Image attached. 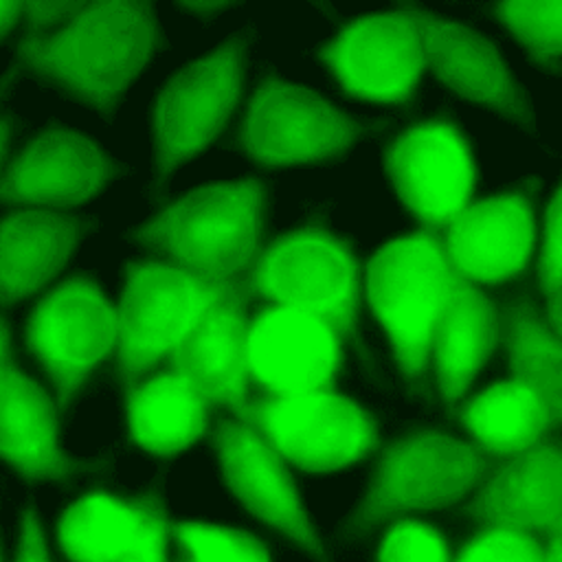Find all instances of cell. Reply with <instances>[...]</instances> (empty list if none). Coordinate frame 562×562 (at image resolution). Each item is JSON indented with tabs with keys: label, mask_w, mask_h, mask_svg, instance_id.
<instances>
[{
	"label": "cell",
	"mask_w": 562,
	"mask_h": 562,
	"mask_svg": "<svg viewBox=\"0 0 562 562\" xmlns=\"http://www.w3.org/2000/svg\"><path fill=\"white\" fill-rule=\"evenodd\" d=\"M143 237L167 252V261L224 288L250 305L248 290L261 244V184H206L165 209Z\"/></svg>",
	"instance_id": "6da1fadb"
},
{
	"label": "cell",
	"mask_w": 562,
	"mask_h": 562,
	"mask_svg": "<svg viewBox=\"0 0 562 562\" xmlns=\"http://www.w3.org/2000/svg\"><path fill=\"white\" fill-rule=\"evenodd\" d=\"M454 279L441 239L422 231L391 239L364 263L362 296L408 378L430 369L432 325Z\"/></svg>",
	"instance_id": "7a4b0ae2"
},
{
	"label": "cell",
	"mask_w": 562,
	"mask_h": 562,
	"mask_svg": "<svg viewBox=\"0 0 562 562\" xmlns=\"http://www.w3.org/2000/svg\"><path fill=\"white\" fill-rule=\"evenodd\" d=\"M154 26L134 0L90 2L70 13L68 26L33 37L22 50L35 68L105 105L145 66Z\"/></svg>",
	"instance_id": "3957f363"
},
{
	"label": "cell",
	"mask_w": 562,
	"mask_h": 562,
	"mask_svg": "<svg viewBox=\"0 0 562 562\" xmlns=\"http://www.w3.org/2000/svg\"><path fill=\"white\" fill-rule=\"evenodd\" d=\"M364 266L347 241L321 226L299 228L268 244L250 279V303H277L312 314L342 340L353 338Z\"/></svg>",
	"instance_id": "277c9868"
},
{
	"label": "cell",
	"mask_w": 562,
	"mask_h": 562,
	"mask_svg": "<svg viewBox=\"0 0 562 562\" xmlns=\"http://www.w3.org/2000/svg\"><path fill=\"white\" fill-rule=\"evenodd\" d=\"M233 415L255 424L285 463L307 472L351 465L378 448L375 419L336 389L274 395L250 382Z\"/></svg>",
	"instance_id": "5b68a950"
},
{
	"label": "cell",
	"mask_w": 562,
	"mask_h": 562,
	"mask_svg": "<svg viewBox=\"0 0 562 562\" xmlns=\"http://www.w3.org/2000/svg\"><path fill=\"white\" fill-rule=\"evenodd\" d=\"M224 292L169 261L127 263V283L119 303L116 364L121 378L171 358L206 307Z\"/></svg>",
	"instance_id": "8992f818"
},
{
	"label": "cell",
	"mask_w": 562,
	"mask_h": 562,
	"mask_svg": "<svg viewBox=\"0 0 562 562\" xmlns=\"http://www.w3.org/2000/svg\"><path fill=\"white\" fill-rule=\"evenodd\" d=\"M119 305L88 279L72 277L33 307L26 345L42 362L64 406L103 360L116 353Z\"/></svg>",
	"instance_id": "52a82bcc"
},
{
	"label": "cell",
	"mask_w": 562,
	"mask_h": 562,
	"mask_svg": "<svg viewBox=\"0 0 562 562\" xmlns=\"http://www.w3.org/2000/svg\"><path fill=\"white\" fill-rule=\"evenodd\" d=\"M501 461L479 452L470 441L426 430L389 446L364 503V518H404L459 501L494 472Z\"/></svg>",
	"instance_id": "ba28073f"
},
{
	"label": "cell",
	"mask_w": 562,
	"mask_h": 562,
	"mask_svg": "<svg viewBox=\"0 0 562 562\" xmlns=\"http://www.w3.org/2000/svg\"><path fill=\"white\" fill-rule=\"evenodd\" d=\"M391 180L422 233L439 237L476 191V165L465 136L450 121L408 127L386 154Z\"/></svg>",
	"instance_id": "9c48e42d"
},
{
	"label": "cell",
	"mask_w": 562,
	"mask_h": 562,
	"mask_svg": "<svg viewBox=\"0 0 562 562\" xmlns=\"http://www.w3.org/2000/svg\"><path fill=\"white\" fill-rule=\"evenodd\" d=\"M342 340L321 318L277 303L248 312L250 382L274 395L336 389Z\"/></svg>",
	"instance_id": "30bf717a"
},
{
	"label": "cell",
	"mask_w": 562,
	"mask_h": 562,
	"mask_svg": "<svg viewBox=\"0 0 562 562\" xmlns=\"http://www.w3.org/2000/svg\"><path fill=\"white\" fill-rule=\"evenodd\" d=\"M321 57L347 94L373 103L411 99L428 68L417 13L353 20L323 48Z\"/></svg>",
	"instance_id": "8fae6325"
},
{
	"label": "cell",
	"mask_w": 562,
	"mask_h": 562,
	"mask_svg": "<svg viewBox=\"0 0 562 562\" xmlns=\"http://www.w3.org/2000/svg\"><path fill=\"white\" fill-rule=\"evenodd\" d=\"M173 520L156 496L88 492L57 520V547L70 562H171Z\"/></svg>",
	"instance_id": "7c38bea8"
},
{
	"label": "cell",
	"mask_w": 562,
	"mask_h": 562,
	"mask_svg": "<svg viewBox=\"0 0 562 562\" xmlns=\"http://www.w3.org/2000/svg\"><path fill=\"white\" fill-rule=\"evenodd\" d=\"M353 125L314 92L263 83L248 103L241 140L250 156L266 165L323 160L351 143Z\"/></svg>",
	"instance_id": "4fadbf2b"
},
{
	"label": "cell",
	"mask_w": 562,
	"mask_h": 562,
	"mask_svg": "<svg viewBox=\"0 0 562 562\" xmlns=\"http://www.w3.org/2000/svg\"><path fill=\"white\" fill-rule=\"evenodd\" d=\"M531 202L520 193L472 200L441 231L446 257L457 279L501 285L522 274L536 248Z\"/></svg>",
	"instance_id": "5bb4252c"
},
{
	"label": "cell",
	"mask_w": 562,
	"mask_h": 562,
	"mask_svg": "<svg viewBox=\"0 0 562 562\" xmlns=\"http://www.w3.org/2000/svg\"><path fill=\"white\" fill-rule=\"evenodd\" d=\"M213 441L222 459L224 479L248 512L307 549H316V536L303 512L296 485L285 461L263 432L246 419L231 417L217 422Z\"/></svg>",
	"instance_id": "9a60e30c"
},
{
	"label": "cell",
	"mask_w": 562,
	"mask_h": 562,
	"mask_svg": "<svg viewBox=\"0 0 562 562\" xmlns=\"http://www.w3.org/2000/svg\"><path fill=\"white\" fill-rule=\"evenodd\" d=\"M239 99V64L226 46L178 75L156 105L160 165L171 169L206 147Z\"/></svg>",
	"instance_id": "2e32d148"
},
{
	"label": "cell",
	"mask_w": 562,
	"mask_h": 562,
	"mask_svg": "<svg viewBox=\"0 0 562 562\" xmlns=\"http://www.w3.org/2000/svg\"><path fill=\"white\" fill-rule=\"evenodd\" d=\"M468 512L479 527H514L547 540L562 522V446L544 439L501 461Z\"/></svg>",
	"instance_id": "e0dca14e"
},
{
	"label": "cell",
	"mask_w": 562,
	"mask_h": 562,
	"mask_svg": "<svg viewBox=\"0 0 562 562\" xmlns=\"http://www.w3.org/2000/svg\"><path fill=\"white\" fill-rule=\"evenodd\" d=\"M248 312L246 303L222 294L171 353L178 373L215 411L226 408L235 413L250 391Z\"/></svg>",
	"instance_id": "ac0fdd59"
},
{
	"label": "cell",
	"mask_w": 562,
	"mask_h": 562,
	"mask_svg": "<svg viewBox=\"0 0 562 562\" xmlns=\"http://www.w3.org/2000/svg\"><path fill=\"white\" fill-rule=\"evenodd\" d=\"M130 439L143 450L171 457L211 432L215 406L182 378L171 358L123 378Z\"/></svg>",
	"instance_id": "d6986e66"
},
{
	"label": "cell",
	"mask_w": 562,
	"mask_h": 562,
	"mask_svg": "<svg viewBox=\"0 0 562 562\" xmlns=\"http://www.w3.org/2000/svg\"><path fill=\"white\" fill-rule=\"evenodd\" d=\"M108 162L79 134L50 132L33 140L0 180V198L22 204L70 206L97 193Z\"/></svg>",
	"instance_id": "ffe728a7"
},
{
	"label": "cell",
	"mask_w": 562,
	"mask_h": 562,
	"mask_svg": "<svg viewBox=\"0 0 562 562\" xmlns=\"http://www.w3.org/2000/svg\"><path fill=\"white\" fill-rule=\"evenodd\" d=\"M0 457L26 479H61L68 472V459L57 446V404L13 364L2 318Z\"/></svg>",
	"instance_id": "44dd1931"
},
{
	"label": "cell",
	"mask_w": 562,
	"mask_h": 562,
	"mask_svg": "<svg viewBox=\"0 0 562 562\" xmlns=\"http://www.w3.org/2000/svg\"><path fill=\"white\" fill-rule=\"evenodd\" d=\"M501 340V314L481 288L454 279L430 334V367L443 402H459Z\"/></svg>",
	"instance_id": "7402d4cb"
},
{
	"label": "cell",
	"mask_w": 562,
	"mask_h": 562,
	"mask_svg": "<svg viewBox=\"0 0 562 562\" xmlns=\"http://www.w3.org/2000/svg\"><path fill=\"white\" fill-rule=\"evenodd\" d=\"M459 419L470 443L494 461L536 448L555 428L542 395L516 375L468 397L459 406Z\"/></svg>",
	"instance_id": "603a6c76"
},
{
	"label": "cell",
	"mask_w": 562,
	"mask_h": 562,
	"mask_svg": "<svg viewBox=\"0 0 562 562\" xmlns=\"http://www.w3.org/2000/svg\"><path fill=\"white\" fill-rule=\"evenodd\" d=\"M75 228L50 211H15L0 222V301L37 292L66 263Z\"/></svg>",
	"instance_id": "cb8c5ba5"
},
{
	"label": "cell",
	"mask_w": 562,
	"mask_h": 562,
	"mask_svg": "<svg viewBox=\"0 0 562 562\" xmlns=\"http://www.w3.org/2000/svg\"><path fill=\"white\" fill-rule=\"evenodd\" d=\"M417 22L426 64L443 83L474 101L512 105L514 88L494 46L446 20L417 13Z\"/></svg>",
	"instance_id": "d4e9b609"
},
{
	"label": "cell",
	"mask_w": 562,
	"mask_h": 562,
	"mask_svg": "<svg viewBox=\"0 0 562 562\" xmlns=\"http://www.w3.org/2000/svg\"><path fill=\"white\" fill-rule=\"evenodd\" d=\"M501 340L509 349L512 375L533 386L549 406L553 426L562 424V342L531 307L501 314Z\"/></svg>",
	"instance_id": "484cf974"
},
{
	"label": "cell",
	"mask_w": 562,
	"mask_h": 562,
	"mask_svg": "<svg viewBox=\"0 0 562 562\" xmlns=\"http://www.w3.org/2000/svg\"><path fill=\"white\" fill-rule=\"evenodd\" d=\"M173 544L191 562H270L268 549L244 529L220 527L202 520L173 522Z\"/></svg>",
	"instance_id": "4316f807"
},
{
	"label": "cell",
	"mask_w": 562,
	"mask_h": 562,
	"mask_svg": "<svg viewBox=\"0 0 562 562\" xmlns=\"http://www.w3.org/2000/svg\"><path fill=\"white\" fill-rule=\"evenodd\" d=\"M496 13L536 59L562 55V0H505Z\"/></svg>",
	"instance_id": "83f0119b"
},
{
	"label": "cell",
	"mask_w": 562,
	"mask_h": 562,
	"mask_svg": "<svg viewBox=\"0 0 562 562\" xmlns=\"http://www.w3.org/2000/svg\"><path fill=\"white\" fill-rule=\"evenodd\" d=\"M378 562H454V549L437 527L404 516L384 531Z\"/></svg>",
	"instance_id": "f1b7e54d"
},
{
	"label": "cell",
	"mask_w": 562,
	"mask_h": 562,
	"mask_svg": "<svg viewBox=\"0 0 562 562\" xmlns=\"http://www.w3.org/2000/svg\"><path fill=\"white\" fill-rule=\"evenodd\" d=\"M547 540L514 527H479L457 551L454 562H544Z\"/></svg>",
	"instance_id": "f546056e"
},
{
	"label": "cell",
	"mask_w": 562,
	"mask_h": 562,
	"mask_svg": "<svg viewBox=\"0 0 562 562\" xmlns=\"http://www.w3.org/2000/svg\"><path fill=\"white\" fill-rule=\"evenodd\" d=\"M538 274L547 296L562 290V184L544 211Z\"/></svg>",
	"instance_id": "4dcf8cb0"
},
{
	"label": "cell",
	"mask_w": 562,
	"mask_h": 562,
	"mask_svg": "<svg viewBox=\"0 0 562 562\" xmlns=\"http://www.w3.org/2000/svg\"><path fill=\"white\" fill-rule=\"evenodd\" d=\"M15 562H50L44 536L40 525L35 522V516L29 512L22 518V531H20V549Z\"/></svg>",
	"instance_id": "1f68e13d"
},
{
	"label": "cell",
	"mask_w": 562,
	"mask_h": 562,
	"mask_svg": "<svg viewBox=\"0 0 562 562\" xmlns=\"http://www.w3.org/2000/svg\"><path fill=\"white\" fill-rule=\"evenodd\" d=\"M86 2H48V0H37V2H22V11H26V15L33 20L35 26L44 24V22H53L55 18H59L61 13H72L77 9H81Z\"/></svg>",
	"instance_id": "d6a6232c"
},
{
	"label": "cell",
	"mask_w": 562,
	"mask_h": 562,
	"mask_svg": "<svg viewBox=\"0 0 562 562\" xmlns=\"http://www.w3.org/2000/svg\"><path fill=\"white\" fill-rule=\"evenodd\" d=\"M542 325L562 342V290L547 296V314Z\"/></svg>",
	"instance_id": "836d02e7"
},
{
	"label": "cell",
	"mask_w": 562,
	"mask_h": 562,
	"mask_svg": "<svg viewBox=\"0 0 562 562\" xmlns=\"http://www.w3.org/2000/svg\"><path fill=\"white\" fill-rule=\"evenodd\" d=\"M22 11L20 0H0V35H4L15 22Z\"/></svg>",
	"instance_id": "e575fe53"
},
{
	"label": "cell",
	"mask_w": 562,
	"mask_h": 562,
	"mask_svg": "<svg viewBox=\"0 0 562 562\" xmlns=\"http://www.w3.org/2000/svg\"><path fill=\"white\" fill-rule=\"evenodd\" d=\"M544 562H562V544L555 540H547Z\"/></svg>",
	"instance_id": "d590c367"
},
{
	"label": "cell",
	"mask_w": 562,
	"mask_h": 562,
	"mask_svg": "<svg viewBox=\"0 0 562 562\" xmlns=\"http://www.w3.org/2000/svg\"><path fill=\"white\" fill-rule=\"evenodd\" d=\"M4 149H7V123L0 121V162H2Z\"/></svg>",
	"instance_id": "8d00e7d4"
},
{
	"label": "cell",
	"mask_w": 562,
	"mask_h": 562,
	"mask_svg": "<svg viewBox=\"0 0 562 562\" xmlns=\"http://www.w3.org/2000/svg\"><path fill=\"white\" fill-rule=\"evenodd\" d=\"M173 547H176V544H173ZM171 562H191V558H189L182 549H178V547H176V551H173V560H171Z\"/></svg>",
	"instance_id": "74e56055"
},
{
	"label": "cell",
	"mask_w": 562,
	"mask_h": 562,
	"mask_svg": "<svg viewBox=\"0 0 562 562\" xmlns=\"http://www.w3.org/2000/svg\"><path fill=\"white\" fill-rule=\"evenodd\" d=\"M547 540H555V542H560V544H562V522H560V525L549 533V538H547Z\"/></svg>",
	"instance_id": "f35d334b"
},
{
	"label": "cell",
	"mask_w": 562,
	"mask_h": 562,
	"mask_svg": "<svg viewBox=\"0 0 562 562\" xmlns=\"http://www.w3.org/2000/svg\"><path fill=\"white\" fill-rule=\"evenodd\" d=\"M0 562H2V555H0Z\"/></svg>",
	"instance_id": "ab89813d"
}]
</instances>
